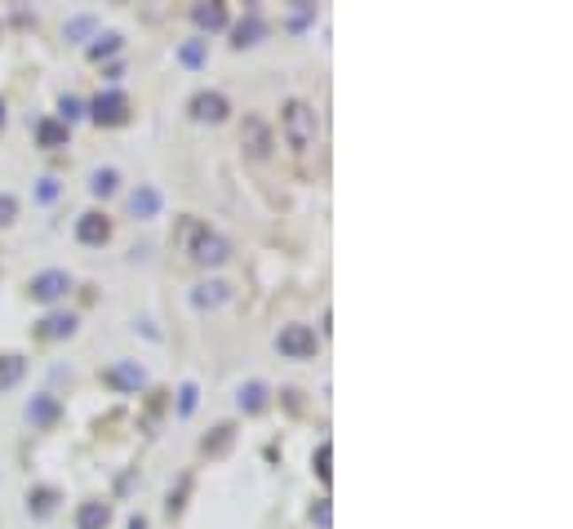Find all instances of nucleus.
<instances>
[{"label":"nucleus","instance_id":"1","mask_svg":"<svg viewBox=\"0 0 573 529\" xmlns=\"http://www.w3.org/2000/svg\"><path fill=\"white\" fill-rule=\"evenodd\" d=\"M280 134H284V143H290L294 152H312L316 138H321V116H316V107H312L307 98H290V103L280 107Z\"/></svg>","mask_w":573,"mask_h":529},{"label":"nucleus","instance_id":"2","mask_svg":"<svg viewBox=\"0 0 573 529\" xmlns=\"http://www.w3.org/2000/svg\"><path fill=\"white\" fill-rule=\"evenodd\" d=\"M187 253L200 268H222L231 258V240L222 231H213L209 222H187Z\"/></svg>","mask_w":573,"mask_h":529},{"label":"nucleus","instance_id":"3","mask_svg":"<svg viewBox=\"0 0 573 529\" xmlns=\"http://www.w3.org/2000/svg\"><path fill=\"white\" fill-rule=\"evenodd\" d=\"M316 347H321V338H316L312 325H284V330L275 334V352H280L284 361H312Z\"/></svg>","mask_w":573,"mask_h":529},{"label":"nucleus","instance_id":"4","mask_svg":"<svg viewBox=\"0 0 573 529\" xmlns=\"http://www.w3.org/2000/svg\"><path fill=\"white\" fill-rule=\"evenodd\" d=\"M187 112H191V121H200V125H222L227 112H231V103H227V94H218V89H200V94H191Z\"/></svg>","mask_w":573,"mask_h":529},{"label":"nucleus","instance_id":"5","mask_svg":"<svg viewBox=\"0 0 573 529\" xmlns=\"http://www.w3.org/2000/svg\"><path fill=\"white\" fill-rule=\"evenodd\" d=\"M240 143H244V152H249L253 160H267V156L275 152V134H271V125H267L262 116H244Z\"/></svg>","mask_w":573,"mask_h":529},{"label":"nucleus","instance_id":"6","mask_svg":"<svg viewBox=\"0 0 573 529\" xmlns=\"http://www.w3.org/2000/svg\"><path fill=\"white\" fill-rule=\"evenodd\" d=\"M32 299L36 303H58V299H67L72 294V276L63 272V268H45V272H36L32 276Z\"/></svg>","mask_w":573,"mask_h":529},{"label":"nucleus","instance_id":"7","mask_svg":"<svg viewBox=\"0 0 573 529\" xmlns=\"http://www.w3.org/2000/svg\"><path fill=\"white\" fill-rule=\"evenodd\" d=\"M89 116H94L98 125H125V121H129V98H125L120 89H107V94H98V98L89 103Z\"/></svg>","mask_w":573,"mask_h":529},{"label":"nucleus","instance_id":"8","mask_svg":"<svg viewBox=\"0 0 573 529\" xmlns=\"http://www.w3.org/2000/svg\"><path fill=\"white\" fill-rule=\"evenodd\" d=\"M27 423H32V432H50L54 423H58V414H63V405H58V396L54 392H36L32 401H27Z\"/></svg>","mask_w":573,"mask_h":529},{"label":"nucleus","instance_id":"9","mask_svg":"<svg viewBox=\"0 0 573 529\" xmlns=\"http://www.w3.org/2000/svg\"><path fill=\"white\" fill-rule=\"evenodd\" d=\"M76 240H81V245H107V240H112V218L98 214V209L81 214V218H76Z\"/></svg>","mask_w":573,"mask_h":529},{"label":"nucleus","instance_id":"10","mask_svg":"<svg viewBox=\"0 0 573 529\" xmlns=\"http://www.w3.org/2000/svg\"><path fill=\"white\" fill-rule=\"evenodd\" d=\"M103 383H107V387H116V392H138V387L147 383V374H143V365H138V361H120V365L103 370Z\"/></svg>","mask_w":573,"mask_h":529},{"label":"nucleus","instance_id":"11","mask_svg":"<svg viewBox=\"0 0 573 529\" xmlns=\"http://www.w3.org/2000/svg\"><path fill=\"white\" fill-rule=\"evenodd\" d=\"M222 303H231V285H227V281H200V285L191 290V307H196V312H213V307H222Z\"/></svg>","mask_w":573,"mask_h":529},{"label":"nucleus","instance_id":"12","mask_svg":"<svg viewBox=\"0 0 573 529\" xmlns=\"http://www.w3.org/2000/svg\"><path fill=\"white\" fill-rule=\"evenodd\" d=\"M76 325H81V321H76L72 312H50V316L36 325V338H50V343H54V338H72Z\"/></svg>","mask_w":573,"mask_h":529},{"label":"nucleus","instance_id":"13","mask_svg":"<svg viewBox=\"0 0 573 529\" xmlns=\"http://www.w3.org/2000/svg\"><path fill=\"white\" fill-rule=\"evenodd\" d=\"M107 525H112V502H103V498L81 502V511H76V529H107Z\"/></svg>","mask_w":573,"mask_h":529},{"label":"nucleus","instance_id":"14","mask_svg":"<svg viewBox=\"0 0 573 529\" xmlns=\"http://www.w3.org/2000/svg\"><path fill=\"white\" fill-rule=\"evenodd\" d=\"M67 138H72V129H67L63 121H54V116L36 121V143H41L45 152H58V147H67Z\"/></svg>","mask_w":573,"mask_h":529},{"label":"nucleus","instance_id":"15","mask_svg":"<svg viewBox=\"0 0 573 529\" xmlns=\"http://www.w3.org/2000/svg\"><path fill=\"white\" fill-rule=\"evenodd\" d=\"M160 205H165V196H160L151 183H143V187L129 196V214H134V218H156V214H160Z\"/></svg>","mask_w":573,"mask_h":529},{"label":"nucleus","instance_id":"16","mask_svg":"<svg viewBox=\"0 0 573 529\" xmlns=\"http://www.w3.org/2000/svg\"><path fill=\"white\" fill-rule=\"evenodd\" d=\"M236 401H240V409H244V414H262V409H267V401H271V387L253 378V383H244V387H240V396H236Z\"/></svg>","mask_w":573,"mask_h":529},{"label":"nucleus","instance_id":"17","mask_svg":"<svg viewBox=\"0 0 573 529\" xmlns=\"http://www.w3.org/2000/svg\"><path fill=\"white\" fill-rule=\"evenodd\" d=\"M191 23H196L200 32H222V27H227V10L209 0V5H196V10H191Z\"/></svg>","mask_w":573,"mask_h":529},{"label":"nucleus","instance_id":"18","mask_svg":"<svg viewBox=\"0 0 573 529\" xmlns=\"http://www.w3.org/2000/svg\"><path fill=\"white\" fill-rule=\"evenodd\" d=\"M231 440H236V427H231V423H218V427H213V436H205V445H200V449H205L209 458H222V454L231 449Z\"/></svg>","mask_w":573,"mask_h":529},{"label":"nucleus","instance_id":"19","mask_svg":"<svg viewBox=\"0 0 573 529\" xmlns=\"http://www.w3.org/2000/svg\"><path fill=\"white\" fill-rule=\"evenodd\" d=\"M262 32H267V27H262L258 10H249V23H240V27H236V41H231V45H236V50H249V45H258V36H262Z\"/></svg>","mask_w":573,"mask_h":529},{"label":"nucleus","instance_id":"20","mask_svg":"<svg viewBox=\"0 0 573 529\" xmlns=\"http://www.w3.org/2000/svg\"><path fill=\"white\" fill-rule=\"evenodd\" d=\"M23 370H27V361L23 356H0V392H5V387H14L19 378H23Z\"/></svg>","mask_w":573,"mask_h":529},{"label":"nucleus","instance_id":"21","mask_svg":"<svg viewBox=\"0 0 573 529\" xmlns=\"http://www.w3.org/2000/svg\"><path fill=\"white\" fill-rule=\"evenodd\" d=\"M54 502H58V489H50V485H36V489L27 494V507H32L36 516H50Z\"/></svg>","mask_w":573,"mask_h":529},{"label":"nucleus","instance_id":"22","mask_svg":"<svg viewBox=\"0 0 573 529\" xmlns=\"http://www.w3.org/2000/svg\"><path fill=\"white\" fill-rule=\"evenodd\" d=\"M116 187H120V174H116V169H94V174H89V191H94V196H112Z\"/></svg>","mask_w":573,"mask_h":529},{"label":"nucleus","instance_id":"23","mask_svg":"<svg viewBox=\"0 0 573 529\" xmlns=\"http://www.w3.org/2000/svg\"><path fill=\"white\" fill-rule=\"evenodd\" d=\"M116 50H120V36H116V32H107V36H98V41L89 45V58H94V63H103V58H112Z\"/></svg>","mask_w":573,"mask_h":529},{"label":"nucleus","instance_id":"24","mask_svg":"<svg viewBox=\"0 0 573 529\" xmlns=\"http://www.w3.org/2000/svg\"><path fill=\"white\" fill-rule=\"evenodd\" d=\"M329 458H334V445H329V440H321V449H316V458H312V467H316V476H321V480H329V471H334V467H329Z\"/></svg>","mask_w":573,"mask_h":529},{"label":"nucleus","instance_id":"25","mask_svg":"<svg viewBox=\"0 0 573 529\" xmlns=\"http://www.w3.org/2000/svg\"><path fill=\"white\" fill-rule=\"evenodd\" d=\"M19 218V196L14 191H0V227H10Z\"/></svg>","mask_w":573,"mask_h":529},{"label":"nucleus","instance_id":"26","mask_svg":"<svg viewBox=\"0 0 573 529\" xmlns=\"http://www.w3.org/2000/svg\"><path fill=\"white\" fill-rule=\"evenodd\" d=\"M178 58H182L187 67H200V63H205V41H187V45L178 50Z\"/></svg>","mask_w":573,"mask_h":529},{"label":"nucleus","instance_id":"27","mask_svg":"<svg viewBox=\"0 0 573 529\" xmlns=\"http://www.w3.org/2000/svg\"><path fill=\"white\" fill-rule=\"evenodd\" d=\"M196 409V383H182L178 387V418H187Z\"/></svg>","mask_w":573,"mask_h":529},{"label":"nucleus","instance_id":"28","mask_svg":"<svg viewBox=\"0 0 573 529\" xmlns=\"http://www.w3.org/2000/svg\"><path fill=\"white\" fill-rule=\"evenodd\" d=\"M58 112H63V125H67V121H76V116L85 112V103H81V98H72V94H63V103H58Z\"/></svg>","mask_w":573,"mask_h":529},{"label":"nucleus","instance_id":"29","mask_svg":"<svg viewBox=\"0 0 573 529\" xmlns=\"http://www.w3.org/2000/svg\"><path fill=\"white\" fill-rule=\"evenodd\" d=\"M85 32H94V19H89V14H81V19H72V23H67V36H72V41H81Z\"/></svg>","mask_w":573,"mask_h":529},{"label":"nucleus","instance_id":"30","mask_svg":"<svg viewBox=\"0 0 573 529\" xmlns=\"http://www.w3.org/2000/svg\"><path fill=\"white\" fill-rule=\"evenodd\" d=\"M312 520H316L321 529H329V525H334V516H329V498H316V507H312Z\"/></svg>","mask_w":573,"mask_h":529},{"label":"nucleus","instance_id":"31","mask_svg":"<svg viewBox=\"0 0 573 529\" xmlns=\"http://www.w3.org/2000/svg\"><path fill=\"white\" fill-rule=\"evenodd\" d=\"M36 196H41V200H54V196H58V178H41Z\"/></svg>","mask_w":573,"mask_h":529},{"label":"nucleus","instance_id":"32","mask_svg":"<svg viewBox=\"0 0 573 529\" xmlns=\"http://www.w3.org/2000/svg\"><path fill=\"white\" fill-rule=\"evenodd\" d=\"M129 529H147V520L143 516H129Z\"/></svg>","mask_w":573,"mask_h":529},{"label":"nucleus","instance_id":"33","mask_svg":"<svg viewBox=\"0 0 573 529\" xmlns=\"http://www.w3.org/2000/svg\"><path fill=\"white\" fill-rule=\"evenodd\" d=\"M0 129H5V103H0Z\"/></svg>","mask_w":573,"mask_h":529}]
</instances>
